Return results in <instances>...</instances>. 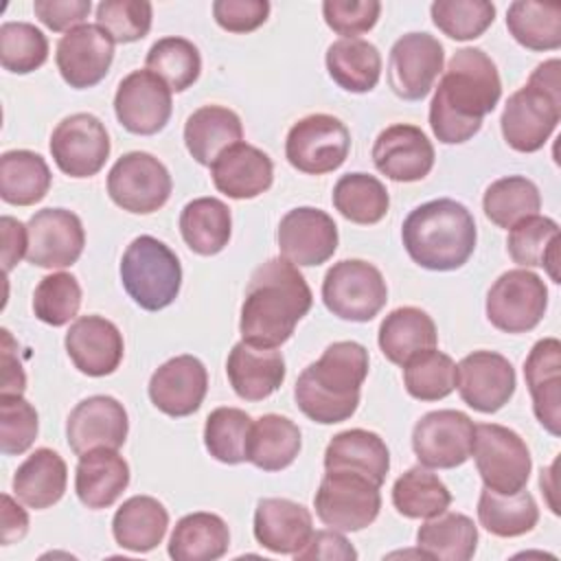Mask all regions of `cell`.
<instances>
[{"mask_svg":"<svg viewBox=\"0 0 561 561\" xmlns=\"http://www.w3.org/2000/svg\"><path fill=\"white\" fill-rule=\"evenodd\" d=\"M502 96L495 61L482 48H460L447 64L430 103V127L443 145L471 140Z\"/></svg>","mask_w":561,"mask_h":561,"instance_id":"obj_1","label":"cell"},{"mask_svg":"<svg viewBox=\"0 0 561 561\" xmlns=\"http://www.w3.org/2000/svg\"><path fill=\"white\" fill-rule=\"evenodd\" d=\"M311 302V289L294 263L283 256L265 261L252 272L241 305L239 331L243 342L278 348L291 337Z\"/></svg>","mask_w":561,"mask_h":561,"instance_id":"obj_2","label":"cell"},{"mask_svg":"<svg viewBox=\"0 0 561 561\" xmlns=\"http://www.w3.org/2000/svg\"><path fill=\"white\" fill-rule=\"evenodd\" d=\"M368 375V351L359 342L344 340L324 348L296 381L294 399L300 412L320 425L351 419L359 405V390Z\"/></svg>","mask_w":561,"mask_h":561,"instance_id":"obj_3","label":"cell"},{"mask_svg":"<svg viewBox=\"0 0 561 561\" xmlns=\"http://www.w3.org/2000/svg\"><path fill=\"white\" fill-rule=\"evenodd\" d=\"M476 219L456 199L440 197L410 210L401 226V241L410 259L432 272L462 267L476 250Z\"/></svg>","mask_w":561,"mask_h":561,"instance_id":"obj_4","label":"cell"},{"mask_svg":"<svg viewBox=\"0 0 561 561\" xmlns=\"http://www.w3.org/2000/svg\"><path fill=\"white\" fill-rule=\"evenodd\" d=\"M561 61L539 64L528 83L513 92L504 105L500 127L506 145L519 153L539 151L561 118Z\"/></svg>","mask_w":561,"mask_h":561,"instance_id":"obj_5","label":"cell"},{"mask_svg":"<svg viewBox=\"0 0 561 561\" xmlns=\"http://www.w3.org/2000/svg\"><path fill=\"white\" fill-rule=\"evenodd\" d=\"M121 280L138 307L160 311L178 298L182 267L167 243L151 234H140L123 252Z\"/></svg>","mask_w":561,"mask_h":561,"instance_id":"obj_6","label":"cell"},{"mask_svg":"<svg viewBox=\"0 0 561 561\" xmlns=\"http://www.w3.org/2000/svg\"><path fill=\"white\" fill-rule=\"evenodd\" d=\"M471 456L486 489L504 495L526 489L533 460L524 438L515 430L497 423L476 425Z\"/></svg>","mask_w":561,"mask_h":561,"instance_id":"obj_7","label":"cell"},{"mask_svg":"<svg viewBox=\"0 0 561 561\" xmlns=\"http://www.w3.org/2000/svg\"><path fill=\"white\" fill-rule=\"evenodd\" d=\"M322 300L327 309L342 320L368 322L383 309L388 285L373 263L344 259L324 274Z\"/></svg>","mask_w":561,"mask_h":561,"instance_id":"obj_8","label":"cell"},{"mask_svg":"<svg viewBox=\"0 0 561 561\" xmlns=\"http://www.w3.org/2000/svg\"><path fill=\"white\" fill-rule=\"evenodd\" d=\"M316 515L322 524L355 533L370 526L381 508L379 486L353 471H327L313 497Z\"/></svg>","mask_w":561,"mask_h":561,"instance_id":"obj_9","label":"cell"},{"mask_svg":"<svg viewBox=\"0 0 561 561\" xmlns=\"http://www.w3.org/2000/svg\"><path fill=\"white\" fill-rule=\"evenodd\" d=\"M171 175L167 167L147 151L121 156L107 173L110 199L134 215L160 210L171 197Z\"/></svg>","mask_w":561,"mask_h":561,"instance_id":"obj_10","label":"cell"},{"mask_svg":"<svg viewBox=\"0 0 561 561\" xmlns=\"http://www.w3.org/2000/svg\"><path fill=\"white\" fill-rule=\"evenodd\" d=\"M351 151L346 125L331 114H309L291 125L285 140L287 162L309 175L340 169Z\"/></svg>","mask_w":561,"mask_h":561,"instance_id":"obj_11","label":"cell"},{"mask_svg":"<svg viewBox=\"0 0 561 561\" xmlns=\"http://www.w3.org/2000/svg\"><path fill=\"white\" fill-rule=\"evenodd\" d=\"M546 307V283L526 267L504 272L486 294V318L504 333L533 331L543 320Z\"/></svg>","mask_w":561,"mask_h":561,"instance_id":"obj_12","label":"cell"},{"mask_svg":"<svg viewBox=\"0 0 561 561\" xmlns=\"http://www.w3.org/2000/svg\"><path fill=\"white\" fill-rule=\"evenodd\" d=\"M476 425L460 410L423 414L412 430V449L423 467L454 469L471 458Z\"/></svg>","mask_w":561,"mask_h":561,"instance_id":"obj_13","label":"cell"},{"mask_svg":"<svg viewBox=\"0 0 561 561\" xmlns=\"http://www.w3.org/2000/svg\"><path fill=\"white\" fill-rule=\"evenodd\" d=\"M50 156L59 171L70 178L96 175L110 156L105 125L88 112L66 116L50 134Z\"/></svg>","mask_w":561,"mask_h":561,"instance_id":"obj_14","label":"cell"},{"mask_svg":"<svg viewBox=\"0 0 561 561\" xmlns=\"http://www.w3.org/2000/svg\"><path fill=\"white\" fill-rule=\"evenodd\" d=\"M443 44L430 33L401 35L388 57V83L403 101H421L443 72Z\"/></svg>","mask_w":561,"mask_h":561,"instance_id":"obj_15","label":"cell"},{"mask_svg":"<svg viewBox=\"0 0 561 561\" xmlns=\"http://www.w3.org/2000/svg\"><path fill=\"white\" fill-rule=\"evenodd\" d=\"M171 90L153 72L134 70L129 72L114 94V112L118 123L138 136H153L171 118Z\"/></svg>","mask_w":561,"mask_h":561,"instance_id":"obj_16","label":"cell"},{"mask_svg":"<svg viewBox=\"0 0 561 561\" xmlns=\"http://www.w3.org/2000/svg\"><path fill=\"white\" fill-rule=\"evenodd\" d=\"M26 234L28 263L46 270H61L77 263L85 245L81 219L66 208L37 210L26 224Z\"/></svg>","mask_w":561,"mask_h":561,"instance_id":"obj_17","label":"cell"},{"mask_svg":"<svg viewBox=\"0 0 561 561\" xmlns=\"http://www.w3.org/2000/svg\"><path fill=\"white\" fill-rule=\"evenodd\" d=\"M280 256L296 267H313L327 263L337 250V226L329 213L300 206L289 210L276 230Z\"/></svg>","mask_w":561,"mask_h":561,"instance_id":"obj_18","label":"cell"},{"mask_svg":"<svg viewBox=\"0 0 561 561\" xmlns=\"http://www.w3.org/2000/svg\"><path fill=\"white\" fill-rule=\"evenodd\" d=\"M515 368L495 351H473L458 364L460 399L482 414L502 410L515 392Z\"/></svg>","mask_w":561,"mask_h":561,"instance_id":"obj_19","label":"cell"},{"mask_svg":"<svg viewBox=\"0 0 561 561\" xmlns=\"http://www.w3.org/2000/svg\"><path fill=\"white\" fill-rule=\"evenodd\" d=\"M129 432L127 410L107 394L79 401L66 421V438L72 454L83 456L92 449H118Z\"/></svg>","mask_w":561,"mask_h":561,"instance_id":"obj_20","label":"cell"},{"mask_svg":"<svg viewBox=\"0 0 561 561\" xmlns=\"http://www.w3.org/2000/svg\"><path fill=\"white\" fill-rule=\"evenodd\" d=\"M114 59V42L96 24H81L68 31L55 53L61 79L75 88L85 90L96 85L110 72Z\"/></svg>","mask_w":561,"mask_h":561,"instance_id":"obj_21","label":"cell"},{"mask_svg":"<svg viewBox=\"0 0 561 561\" xmlns=\"http://www.w3.org/2000/svg\"><path fill=\"white\" fill-rule=\"evenodd\" d=\"M434 145L416 125L397 123L386 127L373 145V162L379 173L394 182H419L434 167Z\"/></svg>","mask_w":561,"mask_h":561,"instance_id":"obj_22","label":"cell"},{"mask_svg":"<svg viewBox=\"0 0 561 561\" xmlns=\"http://www.w3.org/2000/svg\"><path fill=\"white\" fill-rule=\"evenodd\" d=\"M66 353L75 368L88 377L112 375L125 353V342L118 327L101 316L77 318L66 333Z\"/></svg>","mask_w":561,"mask_h":561,"instance_id":"obj_23","label":"cell"},{"mask_svg":"<svg viewBox=\"0 0 561 561\" xmlns=\"http://www.w3.org/2000/svg\"><path fill=\"white\" fill-rule=\"evenodd\" d=\"M206 390V366L193 355H175L167 359L149 379L151 403L169 416H188L199 410Z\"/></svg>","mask_w":561,"mask_h":561,"instance_id":"obj_24","label":"cell"},{"mask_svg":"<svg viewBox=\"0 0 561 561\" xmlns=\"http://www.w3.org/2000/svg\"><path fill=\"white\" fill-rule=\"evenodd\" d=\"M524 377L533 397V412L537 421L552 436L561 432V342L543 337L535 342L526 362Z\"/></svg>","mask_w":561,"mask_h":561,"instance_id":"obj_25","label":"cell"},{"mask_svg":"<svg viewBox=\"0 0 561 561\" xmlns=\"http://www.w3.org/2000/svg\"><path fill=\"white\" fill-rule=\"evenodd\" d=\"M210 178L219 193L232 199H252L272 186L274 164L259 147L237 142L215 158Z\"/></svg>","mask_w":561,"mask_h":561,"instance_id":"obj_26","label":"cell"},{"mask_svg":"<svg viewBox=\"0 0 561 561\" xmlns=\"http://www.w3.org/2000/svg\"><path fill=\"white\" fill-rule=\"evenodd\" d=\"M313 533L309 508L287 497H263L254 511V539L276 554H296Z\"/></svg>","mask_w":561,"mask_h":561,"instance_id":"obj_27","label":"cell"},{"mask_svg":"<svg viewBox=\"0 0 561 561\" xmlns=\"http://www.w3.org/2000/svg\"><path fill=\"white\" fill-rule=\"evenodd\" d=\"M226 375L245 401H263L274 394L285 379V359L276 348H261L248 342H237L226 362Z\"/></svg>","mask_w":561,"mask_h":561,"instance_id":"obj_28","label":"cell"},{"mask_svg":"<svg viewBox=\"0 0 561 561\" xmlns=\"http://www.w3.org/2000/svg\"><path fill=\"white\" fill-rule=\"evenodd\" d=\"M129 484V465L116 449H92L79 456L75 491L83 506L99 511L112 506Z\"/></svg>","mask_w":561,"mask_h":561,"instance_id":"obj_29","label":"cell"},{"mask_svg":"<svg viewBox=\"0 0 561 561\" xmlns=\"http://www.w3.org/2000/svg\"><path fill=\"white\" fill-rule=\"evenodd\" d=\"M324 469L362 473L381 486L390 469V451L379 434L362 427L346 430L329 440L324 449Z\"/></svg>","mask_w":561,"mask_h":561,"instance_id":"obj_30","label":"cell"},{"mask_svg":"<svg viewBox=\"0 0 561 561\" xmlns=\"http://www.w3.org/2000/svg\"><path fill=\"white\" fill-rule=\"evenodd\" d=\"M241 118L224 105H204L184 123V145L195 162L210 167L228 147L241 142Z\"/></svg>","mask_w":561,"mask_h":561,"instance_id":"obj_31","label":"cell"},{"mask_svg":"<svg viewBox=\"0 0 561 561\" xmlns=\"http://www.w3.org/2000/svg\"><path fill=\"white\" fill-rule=\"evenodd\" d=\"M11 484L15 497L22 504L42 511L64 497L68 484V469L57 451L39 447L15 469Z\"/></svg>","mask_w":561,"mask_h":561,"instance_id":"obj_32","label":"cell"},{"mask_svg":"<svg viewBox=\"0 0 561 561\" xmlns=\"http://www.w3.org/2000/svg\"><path fill=\"white\" fill-rule=\"evenodd\" d=\"M169 528V513L162 502L151 495H134L125 500L112 519L116 543L131 552H149L162 543Z\"/></svg>","mask_w":561,"mask_h":561,"instance_id":"obj_33","label":"cell"},{"mask_svg":"<svg viewBox=\"0 0 561 561\" xmlns=\"http://www.w3.org/2000/svg\"><path fill=\"white\" fill-rule=\"evenodd\" d=\"M377 342L388 362L403 366L412 355L434 348L438 333L430 313L419 307H399L383 318Z\"/></svg>","mask_w":561,"mask_h":561,"instance_id":"obj_34","label":"cell"},{"mask_svg":"<svg viewBox=\"0 0 561 561\" xmlns=\"http://www.w3.org/2000/svg\"><path fill=\"white\" fill-rule=\"evenodd\" d=\"M559 224L550 217L530 215L517 221L506 239L511 259L522 267H543L554 283L559 278Z\"/></svg>","mask_w":561,"mask_h":561,"instance_id":"obj_35","label":"cell"},{"mask_svg":"<svg viewBox=\"0 0 561 561\" xmlns=\"http://www.w3.org/2000/svg\"><path fill=\"white\" fill-rule=\"evenodd\" d=\"M230 530L215 513L184 515L169 539V557L175 561H215L228 552Z\"/></svg>","mask_w":561,"mask_h":561,"instance_id":"obj_36","label":"cell"},{"mask_svg":"<svg viewBox=\"0 0 561 561\" xmlns=\"http://www.w3.org/2000/svg\"><path fill=\"white\" fill-rule=\"evenodd\" d=\"M329 77L346 92H370L381 77V55L362 37H342L327 48Z\"/></svg>","mask_w":561,"mask_h":561,"instance_id":"obj_37","label":"cell"},{"mask_svg":"<svg viewBox=\"0 0 561 561\" xmlns=\"http://www.w3.org/2000/svg\"><path fill=\"white\" fill-rule=\"evenodd\" d=\"M180 232L195 254H219L228 245L232 232L230 208L217 197H197L182 208Z\"/></svg>","mask_w":561,"mask_h":561,"instance_id":"obj_38","label":"cell"},{"mask_svg":"<svg viewBox=\"0 0 561 561\" xmlns=\"http://www.w3.org/2000/svg\"><path fill=\"white\" fill-rule=\"evenodd\" d=\"M53 175L46 160L28 149L4 151L0 158V197L13 206H33L50 188Z\"/></svg>","mask_w":561,"mask_h":561,"instance_id":"obj_39","label":"cell"},{"mask_svg":"<svg viewBox=\"0 0 561 561\" xmlns=\"http://www.w3.org/2000/svg\"><path fill=\"white\" fill-rule=\"evenodd\" d=\"M300 445V430L291 419L263 414L252 423L248 462L263 471H280L296 460Z\"/></svg>","mask_w":561,"mask_h":561,"instance_id":"obj_40","label":"cell"},{"mask_svg":"<svg viewBox=\"0 0 561 561\" xmlns=\"http://www.w3.org/2000/svg\"><path fill=\"white\" fill-rule=\"evenodd\" d=\"M416 546L430 559L469 561L478 548V528L462 513H440L416 530Z\"/></svg>","mask_w":561,"mask_h":561,"instance_id":"obj_41","label":"cell"},{"mask_svg":"<svg viewBox=\"0 0 561 561\" xmlns=\"http://www.w3.org/2000/svg\"><path fill=\"white\" fill-rule=\"evenodd\" d=\"M392 504L408 519H432L451 504V493L430 467H412L392 484Z\"/></svg>","mask_w":561,"mask_h":561,"instance_id":"obj_42","label":"cell"},{"mask_svg":"<svg viewBox=\"0 0 561 561\" xmlns=\"http://www.w3.org/2000/svg\"><path fill=\"white\" fill-rule=\"evenodd\" d=\"M506 28L528 50H557L561 46V7L515 0L506 11Z\"/></svg>","mask_w":561,"mask_h":561,"instance_id":"obj_43","label":"cell"},{"mask_svg":"<svg viewBox=\"0 0 561 561\" xmlns=\"http://www.w3.org/2000/svg\"><path fill=\"white\" fill-rule=\"evenodd\" d=\"M478 519L495 537H519L537 526L539 508L535 497L524 489L504 495L484 486L478 500Z\"/></svg>","mask_w":561,"mask_h":561,"instance_id":"obj_44","label":"cell"},{"mask_svg":"<svg viewBox=\"0 0 561 561\" xmlns=\"http://www.w3.org/2000/svg\"><path fill=\"white\" fill-rule=\"evenodd\" d=\"M333 206L344 219L373 226L386 217L390 197L375 175L346 173L333 186Z\"/></svg>","mask_w":561,"mask_h":561,"instance_id":"obj_45","label":"cell"},{"mask_svg":"<svg viewBox=\"0 0 561 561\" xmlns=\"http://www.w3.org/2000/svg\"><path fill=\"white\" fill-rule=\"evenodd\" d=\"M484 215L500 228H513L524 217L537 215L541 195L533 180L524 175H506L495 180L482 197Z\"/></svg>","mask_w":561,"mask_h":561,"instance_id":"obj_46","label":"cell"},{"mask_svg":"<svg viewBox=\"0 0 561 561\" xmlns=\"http://www.w3.org/2000/svg\"><path fill=\"white\" fill-rule=\"evenodd\" d=\"M458 381V366L454 359L434 348L412 355L403 364V383L410 397L419 401H438L454 392Z\"/></svg>","mask_w":561,"mask_h":561,"instance_id":"obj_47","label":"cell"},{"mask_svg":"<svg viewBox=\"0 0 561 561\" xmlns=\"http://www.w3.org/2000/svg\"><path fill=\"white\" fill-rule=\"evenodd\" d=\"M145 66L149 72L160 77L171 92H184L197 81L202 72V57L193 42L173 35L158 39L149 48Z\"/></svg>","mask_w":561,"mask_h":561,"instance_id":"obj_48","label":"cell"},{"mask_svg":"<svg viewBox=\"0 0 561 561\" xmlns=\"http://www.w3.org/2000/svg\"><path fill=\"white\" fill-rule=\"evenodd\" d=\"M252 423V416L239 408L213 410L204 425V445L208 454L224 465L245 462Z\"/></svg>","mask_w":561,"mask_h":561,"instance_id":"obj_49","label":"cell"},{"mask_svg":"<svg viewBox=\"0 0 561 561\" xmlns=\"http://www.w3.org/2000/svg\"><path fill=\"white\" fill-rule=\"evenodd\" d=\"M432 22L447 37L467 42L480 37L495 20V4L489 0H436L430 7Z\"/></svg>","mask_w":561,"mask_h":561,"instance_id":"obj_50","label":"cell"},{"mask_svg":"<svg viewBox=\"0 0 561 561\" xmlns=\"http://www.w3.org/2000/svg\"><path fill=\"white\" fill-rule=\"evenodd\" d=\"M48 59L46 35L28 22H4L0 26V61L15 75H28Z\"/></svg>","mask_w":561,"mask_h":561,"instance_id":"obj_51","label":"cell"},{"mask_svg":"<svg viewBox=\"0 0 561 561\" xmlns=\"http://www.w3.org/2000/svg\"><path fill=\"white\" fill-rule=\"evenodd\" d=\"M81 307V285L68 272H53L39 280L33 291L35 318L50 324H68Z\"/></svg>","mask_w":561,"mask_h":561,"instance_id":"obj_52","label":"cell"},{"mask_svg":"<svg viewBox=\"0 0 561 561\" xmlns=\"http://www.w3.org/2000/svg\"><path fill=\"white\" fill-rule=\"evenodd\" d=\"M151 18L153 9L147 0H103L96 7V26L116 44L142 39L151 28Z\"/></svg>","mask_w":561,"mask_h":561,"instance_id":"obj_53","label":"cell"},{"mask_svg":"<svg viewBox=\"0 0 561 561\" xmlns=\"http://www.w3.org/2000/svg\"><path fill=\"white\" fill-rule=\"evenodd\" d=\"M37 412L22 394H0V449L4 456L24 454L37 436Z\"/></svg>","mask_w":561,"mask_h":561,"instance_id":"obj_54","label":"cell"},{"mask_svg":"<svg viewBox=\"0 0 561 561\" xmlns=\"http://www.w3.org/2000/svg\"><path fill=\"white\" fill-rule=\"evenodd\" d=\"M381 13L377 0H324L322 15L327 26L344 37H355L370 31Z\"/></svg>","mask_w":561,"mask_h":561,"instance_id":"obj_55","label":"cell"},{"mask_svg":"<svg viewBox=\"0 0 561 561\" xmlns=\"http://www.w3.org/2000/svg\"><path fill=\"white\" fill-rule=\"evenodd\" d=\"M270 15L267 0H215L213 18L228 33H250L265 24Z\"/></svg>","mask_w":561,"mask_h":561,"instance_id":"obj_56","label":"cell"},{"mask_svg":"<svg viewBox=\"0 0 561 561\" xmlns=\"http://www.w3.org/2000/svg\"><path fill=\"white\" fill-rule=\"evenodd\" d=\"M92 4L90 0H35L33 11L37 20L55 33L72 31L83 24Z\"/></svg>","mask_w":561,"mask_h":561,"instance_id":"obj_57","label":"cell"},{"mask_svg":"<svg viewBox=\"0 0 561 561\" xmlns=\"http://www.w3.org/2000/svg\"><path fill=\"white\" fill-rule=\"evenodd\" d=\"M296 559H337V561H351L357 559V550L351 546V541L333 530H316L311 533V537L307 539V543L294 554Z\"/></svg>","mask_w":561,"mask_h":561,"instance_id":"obj_58","label":"cell"},{"mask_svg":"<svg viewBox=\"0 0 561 561\" xmlns=\"http://www.w3.org/2000/svg\"><path fill=\"white\" fill-rule=\"evenodd\" d=\"M0 230H2V267H4V274H9L20 263V259L26 256L28 234H26V226L9 215L0 219Z\"/></svg>","mask_w":561,"mask_h":561,"instance_id":"obj_59","label":"cell"},{"mask_svg":"<svg viewBox=\"0 0 561 561\" xmlns=\"http://www.w3.org/2000/svg\"><path fill=\"white\" fill-rule=\"evenodd\" d=\"M2 333V388L0 394H22L26 388V375L22 370V364L18 362L13 348H18L15 340L7 329Z\"/></svg>","mask_w":561,"mask_h":561,"instance_id":"obj_60","label":"cell"},{"mask_svg":"<svg viewBox=\"0 0 561 561\" xmlns=\"http://www.w3.org/2000/svg\"><path fill=\"white\" fill-rule=\"evenodd\" d=\"M28 530V517L26 511L9 495H2V543L9 546L18 539H22Z\"/></svg>","mask_w":561,"mask_h":561,"instance_id":"obj_61","label":"cell"}]
</instances>
